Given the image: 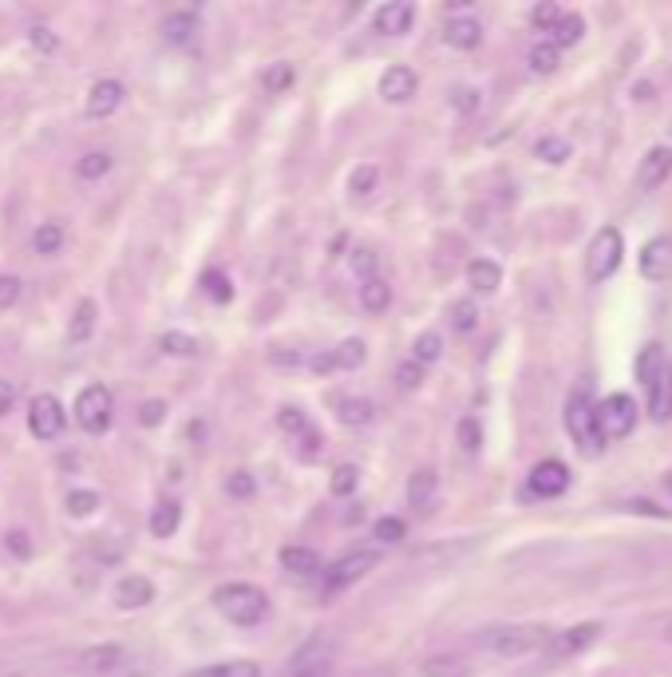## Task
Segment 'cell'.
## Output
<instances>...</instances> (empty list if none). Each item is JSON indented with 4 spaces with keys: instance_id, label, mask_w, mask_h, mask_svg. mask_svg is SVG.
I'll use <instances>...</instances> for the list:
<instances>
[{
    "instance_id": "6da1fadb",
    "label": "cell",
    "mask_w": 672,
    "mask_h": 677,
    "mask_svg": "<svg viewBox=\"0 0 672 677\" xmlns=\"http://www.w3.org/2000/svg\"><path fill=\"white\" fill-rule=\"evenodd\" d=\"M214 610L234 626H257L269 615V598L254 582H226L214 590Z\"/></svg>"
},
{
    "instance_id": "7a4b0ae2",
    "label": "cell",
    "mask_w": 672,
    "mask_h": 677,
    "mask_svg": "<svg viewBox=\"0 0 672 677\" xmlns=\"http://www.w3.org/2000/svg\"><path fill=\"white\" fill-rule=\"evenodd\" d=\"M566 428L570 436L577 440V444L585 448V452H593V448H602V432H597V404L590 401V389H574L566 401Z\"/></svg>"
},
{
    "instance_id": "3957f363",
    "label": "cell",
    "mask_w": 672,
    "mask_h": 677,
    "mask_svg": "<svg viewBox=\"0 0 672 677\" xmlns=\"http://www.w3.org/2000/svg\"><path fill=\"white\" fill-rule=\"evenodd\" d=\"M483 646L498 658H526V654L542 650L546 646V630L538 626H506V630H487L483 634Z\"/></svg>"
},
{
    "instance_id": "277c9868",
    "label": "cell",
    "mask_w": 672,
    "mask_h": 677,
    "mask_svg": "<svg viewBox=\"0 0 672 677\" xmlns=\"http://www.w3.org/2000/svg\"><path fill=\"white\" fill-rule=\"evenodd\" d=\"M116 416V401H111V389L107 384H88V389L76 396V420H80L83 432L91 436H103Z\"/></svg>"
},
{
    "instance_id": "5b68a950",
    "label": "cell",
    "mask_w": 672,
    "mask_h": 677,
    "mask_svg": "<svg viewBox=\"0 0 672 677\" xmlns=\"http://www.w3.org/2000/svg\"><path fill=\"white\" fill-rule=\"evenodd\" d=\"M621 254H625V246H621V230L605 226V230L593 234L590 249H585V274H590V282H605V277L617 274Z\"/></svg>"
},
{
    "instance_id": "8992f818",
    "label": "cell",
    "mask_w": 672,
    "mask_h": 677,
    "mask_svg": "<svg viewBox=\"0 0 672 677\" xmlns=\"http://www.w3.org/2000/svg\"><path fill=\"white\" fill-rule=\"evenodd\" d=\"M633 424H638V404H633V396H625V392H613V396H605V401L597 404L602 444L605 440H625L629 432H633Z\"/></svg>"
},
{
    "instance_id": "52a82bcc",
    "label": "cell",
    "mask_w": 672,
    "mask_h": 677,
    "mask_svg": "<svg viewBox=\"0 0 672 677\" xmlns=\"http://www.w3.org/2000/svg\"><path fill=\"white\" fill-rule=\"evenodd\" d=\"M63 424H68V416H63V404L56 401L52 392H40V396L28 401V428H32L36 440H56L63 432Z\"/></svg>"
},
{
    "instance_id": "ba28073f",
    "label": "cell",
    "mask_w": 672,
    "mask_h": 677,
    "mask_svg": "<svg viewBox=\"0 0 672 677\" xmlns=\"http://www.w3.org/2000/svg\"><path fill=\"white\" fill-rule=\"evenodd\" d=\"M328 669H333V641L313 638V641H305L302 650L293 654L289 674L285 677H328Z\"/></svg>"
},
{
    "instance_id": "9c48e42d",
    "label": "cell",
    "mask_w": 672,
    "mask_h": 677,
    "mask_svg": "<svg viewBox=\"0 0 672 677\" xmlns=\"http://www.w3.org/2000/svg\"><path fill=\"white\" fill-rule=\"evenodd\" d=\"M376 562H381V555H376V551H353V555H345V559H336L333 567L325 570V587L328 590L348 587V582L364 579V575H368Z\"/></svg>"
},
{
    "instance_id": "30bf717a",
    "label": "cell",
    "mask_w": 672,
    "mask_h": 677,
    "mask_svg": "<svg viewBox=\"0 0 672 677\" xmlns=\"http://www.w3.org/2000/svg\"><path fill=\"white\" fill-rule=\"evenodd\" d=\"M570 488V468L562 460H542L534 463V472H531V491L542 499H554L562 496V491Z\"/></svg>"
},
{
    "instance_id": "8fae6325",
    "label": "cell",
    "mask_w": 672,
    "mask_h": 677,
    "mask_svg": "<svg viewBox=\"0 0 672 677\" xmlns=\"http://www.w3.org/2000/svg\"><path fill=\"white\" fill-rule=\"evenodd\" d=\"M123 104V84L119 80H96L88 91V99H83V111H88L91 119H107L116 116V107Z\"/></svg>"
},
{
    "instance_id": "7c38bea8",
    "label": "cell",
    "mask_w": 672,
    "mask_h": 677,
    "mask_svg": "<svg viewBox=\"0 0 672 677\" xmlns=\"http://www.w3.org/2000/svg\"><path fill=\"white\" fill-rule=\"evenodd\" d=\"M416 88H419L416 71L404 68V63H392L381 76V96L388 99V104H407V99L416 96Z\"/></svg>"
},
{
    "instance_id": "4fadbf2b",
    "label": "cell",
    "mask_w": 672,
    "mask_h": 677,
    "mask_svg": "<svg viewBox=\"0 0 672 677\" xmlns=\"http://www.w3.org/2000/svg\"><path fill=\"white\" fill-rule=\"evenodd\" d=\"M669 175H672V151L669 147H653L638 167V190H656Z\"/></svg>"
},
{
    "instance_id": "5bb4252c",
    "label": "cell",
    "mask_w": 672,
    "mask_h": 677,
    "mask_svg": "<svg viewBox=\"0 0 672 677\" xmlns=\"http://www.w3.org/2000/svg\"><path fill=\"white\" fill-rule=\"evenodd\" d=\"M669 269H672V242L649 238L645 249H641V274H645L649 282H661V277H669Z\"/></svg>"
},
{
    "instance_id": "9a60e30c",
    "label": "cell",
    "mask_w": 672,
    "mask_h": 677,
    "mask_svg": "<svg viewBox=\"0 0 672 677\" xmlns=\"http://www.w3.org/2000/svg\"><path fill=\"white\" fill-rule=\"evenodd\" d=\"M116 602L123 610H139V606H151L155 602V582L142 579V575H123L116 582Z\"/></svg>"
},
{
    "instance_id": "2e32d148",
    "label": "cell",
    "mask_w": 672,
    "mask_h": 677,
    "mask_svg": "<svg viewBox=\"0 0 672 677\" xmlns=\"http://www.w3.org/2000/svg\"><path fill=\"white\" fill-rule=\"evenodd\" d=\"M412 20H416V9H412L407 0H392V4L376 9V32L404 36V32H412Z\"/></svg>"
},
{
    "instance_id": "e0dca14e",
    "label": "cell",
    "mask_w": 672,
    "mask_h": 677,
    "mask_svg": "<svg viewBox=\"0 0 672 677\" xmlns=\"http://www.w3.org/2000/svg\"><path fill=\"white\" fill-rule=\"evenodd\" d=\"M443 40L452 48H459V52H471V48H478V40H483V28H478V20H471V17H455V20H447V28H443Z\"/></svg>"
},
{
    "instance_id": "ac0fdd59",
    "label": "cell",
    "mask_w": 672,
    "mask_h": 677,
    "mask_svg": "<svg viewBox=\"0 0 672 677\" xmlns=\"http://www.w3.org/2000/svg\"><path fill=\"white\" fill-rule=\"evenodd\" d=\"M119 661H123V646H116V641H103V646H91V650H83L80 666L91 669V674H111Z\"/></svg>"
},
{
    "instance_id": "d6986e66",
    "label": "cell",
    "mask_w": 672,
    "mask_h": 677,
    "mask_svg": "<svg viewBox=\"0 0 672 677\" xmlns=\"http://www.w3.org/2000/svg\"><path fill=\"white\" fill-rule=\"evenodd\" d=\"M195 32H198V17L195 12H170L167 20H162V40L167 45H190L195 40Z\"/></svg>"
},
{
    "instance_id": "ffe728a7",
    "label": "cell",
    "mask_w": 672,
    "mask_h": 677,
    "mask_svg": "<svg viewBox=\"0 0 672 677\" xmlns=\"http://www.w3.org/2000/svg\"><path fill=\"white\" fill-rule=\"evenodd\" d=\"M281 567L285 570H293V575H320V555L313 551V547H281Z\"/></svg>"
},
{
    "instance_id": "44dd1931",
    "label": "cell",
    "mask_w": 672,
    "mask_h": 677,
    "mask_svg": "<svg viewBox=\"0 0 672 677\" xmlns=\"http://www.w3.org/2000/svg\"><path fill=\"white\" fill-rule=\"evenodd\" d=\"M467 282H471V290H475V294H495L498 285H503V269H498L495 262H487V258H475L467 266Z\"/></svg>"
},
{
    "instance_id": "7402d4cb",
    "label": "cell",
    "mask_w": 672,
    "mask_h": 677,
    "mask_svg": "<svg viewBox=\"0 0 672 677\" xmlns=\"http://www.w3.org/2000/svg\"><path fill=\"white\" fill-rule=\"evenodd\" d=\"M63 242H68V230H63V223H40L32 234V249L40 254V258H56L63 249Z\"/></svg>"
},
{
    "instance_id": "603a6c76",
    "label": "cell",
    "mask_w": 672,
    "mask_h": 677,
    "mask_svg": "<svg viewBox=\"0 0 672 677\" xmlns=\"http://www.w3.org/2000/svg\"><path fill=\"white\" fill-rule=\"evenodd\" d=\"M178 523H182V503H175V499H162L159 508L151 511V534L155 539H170V534L178 531Z\"/></svg>"
},
{
    "instance_id": "cb8c5ba5",
    "label": "cell",
    "mask_w": 672,
    "mask_h": 677,
    "mask_svg": "<svg viewBox=\"0 0 672 677\" xmlns=\"http://www.w3.org/2000/svg\"><path fill=\"white\" fill-rule=\"evenodd\" d=\"M96 302L91 297H83L80 305H76V313H71V325H68V341L71 345H83V341L96 333Z\"/></svg>"
},
{
    "instance_id": "d4e9b609",
    "label": "cell",
    "mask_w": 672,
    "mask_h": 677,
    "mask_svg": "<svg viewBox=\"0 0 672 677\" xmlns=\"http://www.w3.org/2000/svg\"><path fill=\"white\" fill-rule=\"evenodd\" d=\"M649 416H653L656 424H664V420L672 416V369L656 376V384L649 389Z\"/></svg>"
},
{
    "instance_id": "484cf974",
    "label": "cell",
    "mask_w": 672,
    "mask_h": 677,
    "mask_svg": "<svg viewBox=\"0 0 672 677\" xmlns=\"http://www.w3.org/2000/svg\"><path fill=\"white\" fill-rule=\"evenodd\" d=\"M435 488H439V475H435L432 468H424V472H416V475H412V483H407V499H412V508H419V511H432Z\"/></svg>"
},
{
    "instance_id": "4316f807",
    "label": "cell",
    "mask_w": 672,
    "mask_h": 677,
    "mask_svg": "<svg viewBox=\"0 0 672 677\" xmlns=\"http://www.w3.org/2000/svg\"><path fill=\"white\" fill-rule=\"evenodd\" d=\"M661 373H669V361H664L661 345H645V349H641V356H638V381L645 384V392L653 389Z\"/></svg>"
},
{
    "instance_id": "83f0119b",
    "label": "cell",
    "mask_w": 672,
    "mask_h": 677,
    "mask_svg": "<svg viewBox=\"0 0 672 677\" xmlns=\"http://www.w3.org/2000/svg\"><path fill=\"white\" fill-rule=\"evenodd\" d=\"M336 412H340L345 424L364 428V424H372V416H376V404H372L368 396H345V401H336Z\"/></svg>"
},
{
    "instance_id": "f1b7e54d",
    "label": "cell",
    "mask_w": 672,
    "mask_h": 677,
    "mask_svg": "<svg viewBox=\"0 0 672 677\" xmlns=\"http://www.w3.org/2000/svg\"><path fill=\"white\" fill-rule=\"evenodd\" d=\"M360 305L368 313H384L392 305V285L384 277H372V282H360Z\"/></svg>"
},
{
    "instance_id": "f546056e",
    "label": "cell",
    "mask_w": 672,
    "mask_h": 677,
    "mask_svg": "<svg viewBox=\"0 0 672 677\" xmlns=\"http://www.w3.org/2000/svg\"><path fill=\"white\" fill-rule=\"evenodd\" d=\"M597 634H602V626H597V622L574 626V630H566L562 638H557V654H577V650H585V646H593V641H597Z\"/></svg>"
},
{
    "instance_id": "4dcf8cb0",
    "label": "cell",
    "mask_w": 672,
    "mask_h": 677,
    "mask_svg": "<svg viewBox=\"0 0 672 677\" xmlns=\"http://www.w3.org/2000/svg\"><path fill=\"white\" fill-rule=\"evenodd\" d=\"M186 677H261V669L257 661H218V666H202Z\"/></svg>"
},
{
    "instance_id": "1f68e13d",
    "label": "cell",
    "mask_w": 672,
    "mask_h": 677,
    "mask_svg": "<svg viewBox=\"0 0 672 677\" xmlns=\"http://www.w3.org/2000/svg\"><path fill=\"white\" fill-rule=\"evenodd\" d=\"M447 321H452L455 333H475L478 330V305L471 302V297L452 302V305H447Z\"/></svg>"
},
{
    "instance_id": "d6a6232c",
    "label": "cell",
    "mask_w": 672,
    "mask_h": 677,
    "mask_svg": "<svg viewBox=\"0 0 672 677\" xmlns=\"http://www.w3.org/2000/svg\"><path fill=\"white\" fill-rule=\"evenodd\" d=\"M333 353H336V369L353 373V369L364 365V356H368V345H364L360 337H348V341H340V345H336Z\"/></svg>"
},
{
    "instance_id": "836d02e7",
    "label": "cell",
    "mask_w": 672,
    "mask_h": 677,
    "mask_svg": "<svg viewBox=\"0 0 672 677\" xmlns=\"http://www.w3.org/2000/svg\"><path fill=\"white\" fill-rule=\"evenodd\" d=\"M376 187H381V170L372 167V163H364V167H356L353 175H348V195L353 198H368Z\"/></svg>"
},
{
    "instance_id": "e575fe53",
    "label": "cell",
    "mask_w": 672,
    "mask_h": 677,
    "mask_svg": "<svg viewBox=\"0 0 672 677\" xmlns=\"http://www.w3.org/2000/svg\"><path fill=\"white\" fill-rule=\"evenodd\" d=\"M534 155H538L542 163H550V167H562V163H566L570 155H574V147H570L566 139H557V135H546V139H538Z\"/></svg>"
},
{
    "instance_id": "d590c367",
    "label": "cell",
    "mask_w": 672,
    "mask_h": 677,
    "mask_svg": "<svg viewBox=\"0 0 672 677\" xmlns=\"http://www.w3.org/2000/svg\"><path fill=\"white\" fill-rule=\"evenodd\" d=\"M293 80H297V68L293 63H274V68L261 76V88L269 91V96H281V91H289L293 88Z\"/></svg>"
},
{
    "instance_id": "8d00e7d4",
    "label": "cell",
    "mask_w": 672,
    "mask_h": 677,
    "mask_svg": "<svg viewBox=\"0 0 672 677\" xmlns=\"http://www.w3.org/2000/svg\"><path fill=\"white\" fill-rule=\"evenodd\" d=\"M111 167H116V159H111L107 151H88L80 163H76V175L88 178V183H96V178H103Z\"/></svg>"
},
{
    "instance_id": "74e56055",
    "label": "cell",
    "mask_w": 672,
    "mask_h": 677,
    "mask_svg": "<svg viewBox=\"0 0 672 677\" xmlns=\"http://www.w3.org/2000/svg\"><path fill=\"white\" fill-rule=\"evenodd\" d=\"M582 32H585V20L582 17H562L554 24L550 45H554V48H570V45H577V40H582Z\"/></svg>"
},
{
    "instance_id": "f35d334b",
    "label": "cell",
    "mask_w": 672,
    "mask_h": 677,
    "mask_svg": "<svg viewBox=\"0 0 672 677\" xmlns=\"http://www.w3.org/2000/svg\"><path fill=\"white\" fill-rule=\"evenodd\" d=\"M557 52H562V48H554V45L546 40V45H534V48H531L526 63H531L534 76H550V71H557Z\"/></svg>"
},
{
    "instance_id": "ab89813d",
    "label": "cell",
    "mask_w": 672,
    "mask_h": 677,
    "mask_svg": "<svg viewBox=\"0 0 672 677\" xmlns=\"http://www.w3.org/2000/svg\"><path fill=\"white\" fill-rule=\"evenodd\" d=\"M202 290H206V297H210V302H218V305H226L234 297L230 277L218 274V269H206V274H202Z\"/></svg>"
},
{
    "instance_id": "60d3db41",
    "label": "cell",
    "mask_w": 672,
    "mask_h": 677,
    "mask_svg": "<svg viewBox=\"0 0 672 677\" xmlns=\"http://www.w3.org/2000/svg\"><path fill=\"white\" fill-rule=\"evenodd\" d=\"M439 353H443L439 333H419L416 345H412V361H419V365H432V361H439Z\"/></svg>"
},
{
    "instance_id": "b9f144b4",
    "label": "cell",
    "mask_w": 672,
    "mask_h": 677,
    "mask_svg": "<svg viewBox=\"0 0 672 677\" xmlns=\"http://www.w3.org/2000/svg\"><path fill=\"white\" fill-rule=\"evenodd\" d=\"M96 508H99V496H96L91 488L68 491V516H71V519H88Z\"/></svg>"
},
{
    "instance_id": "7bdbcfd3",
    "label": "cell",
    "mask_w": 672,
    "mask_h": 677,
    "mask_svg": "<svg viewBox=\"0 0 672 677\" xmlns=\"http://www.w3.org/2000/svg\"><path fill=\"white\" fill-rule=\"evenodd\" d=\"M159 349L162 353H170V356H195L198 353V341L190 337V333H162L159 337Z\"/></svg>"
},
{
    "instance_id": "ee69618b",
    "label": "cell",
    "mask_w": 672,
    "mask_h": 677,
    "mask_svg": "<svg viewBox=\"0 0 672 677\" xmlns=\"http://www.w3.org/2000/svg\"><path fill=\"white\" fill-rule=\"evenodd\" d=\"M356 483H360V472H356L353 463H340V468L333 472V480H328V491L340 496V499H348L356 491Z\"/></svg>"
},
{
    "instance_id": "f6af8a7d",
    "label": "cell",
    "mask_w": 672,
    "mask_h": 677,
    "mask_svg": "<svg viewBox=\"0 0 672 677\" xmlns=\"http://www.w3.org/2000/svg\"><path fill=\"white\" fill-rule=\"evenodd\" d=\"M277 428H281V432H289V436H305V432H309V420H305L302 409L285 404V409L277 412Z\"/></svg>"
},
{
    "instance_id": "bcb514c9",
    "label": "cell",
    "mask_w": 672,
    "mask_h": 677,
    "mask_svg": "<svg viewBox=\"0 0 672 677\" xmlns=\"http://www.w3.org/2000/svg\"><path fill=\"white\" fill-rule=\"evenodd\" d=\"M396 384L404 392H416L419 384H424V365H419V361H404V365L396 369Z\"/></svg>"
},
{
    "instance_id": "7dc6e473",
    "label": "cell",
    "mask_w": 672,
    "mask_h": 677,
    "mask_svg": "<svg viewBox=\"0 0 672 677\" xmlns=\"http://www.w3.org/2000/svg\"><path fill=\"white\" fill-rule=\"evenodd\" d=\"M24 294V282L17 274H0V310H12Z\"/></svg>"
},
{
    "instance_id": "c3c4849f",
    "label": "cell",
    "mask_w": 672,
    "mask_h": 677,
    "mask_svg": "<svg viewBox=\"0 0 672 677\" xmlns=\"http://www.w3.org/2000/svg\"><path fill=\"white\" fill-rule=\"evenodd\" d=\"M478 444H483V428H478V420H459V448L463 452H478Z\"/></svg>"
},
{
    "instance_id": "681fc988",
    "label": "cell",
    "mask_w": 672,
    "mask_h": 677,
    "mask_svg": "<svg viewBox=\"0 0 672 677\" xmlns=\"http://www.w3.org/2000/svg\"><path fill=\"white\" fill-rule=\"evenodd\" d=\"M226 491H230L234 499H249L257 491V480L249 472H234V475H226Z\"/></svg>"
},
{
    "instance_id": "f907efd6",
    "label": "cell",
    "mask_w": 672,
    "mask_h": 677,
    "mask_svg": "<svg viewBox=\"0 0 672 677\" xmlns=\"http://www.w3.org/2000/svg\"><path fill=\"white\" fill-rule=\"evenodd\" d=\"M404 519H396V516H384L381 523H376V539H381V543H399V539H404Z\"/></svg>"
},
{
    "instance_id": "816d5d0a",
    "label": "cell",
    "mask_w": 672,
    "mask_h": 677,
    "mask_svg": "<svg viewBox=\"0 0 672 677\" xmlns=\"http://www.w3.org/2000/svg\"><path fill=\"white\" fill-rule=\"evenodd\" d=\"M531 20H534V28H546V32H554V24L562 20V12H557V4L542 0V4H534V9H531Z\"/></svg>"
},
{
    "instance_id": "f5cc1de1",
    "label": "cell",
    "mask_w": 672,
    "mask_h": 677,
    "mask_svg": "<svg viewBox=\"0 0 672 677\" xmlns=\"http://www.w3.org/2000/svg\"><path fill=\"white\" fill-rule=\"evenodd\" d=\"M167 420V401H142L139 404V424L142 428H159Z\"/></svg>"
},
{
    "instance_id": "db71d44e",
    "label": "cell",
    "mask_w": 672,
    "mask_h": 677,
    "mask_svg": "<svg viewBox=\"0 0 672 677\" xmlns=\"http://www.w3.org/2000/svg\"><path fill=\"white\" fill-rule=\"evenodd\" d=\"M452 104H455V111L471 116V111H478V107H483V91H475V88H455Z\"/></svg>"
},
{
    "instance_id": "11a10c76",
    "label": "cell",
    "mask_w": 672,
    "mask_h": 677,
    "mask_svg": "<svg viewBox=\"0 0 672 677\" xmlns=\"http://www.w3.org/2000/svg\"><path fill=\"white\" fill-rule=\"evenodd\" d=\"M4 547H9L12 559H28V555H32V539H28V531H9L4 534Z\"/></svg>"
},
{
    "instance_id": "9f6ffc18",
    "label": "cell",
    "mask_w": 672,
    "mask_h": 677,
    "mask_svg": "<svg viewBox=\"0 0 672 677\" xmlns=\"http://www.w3.org/2000/svg\"><path fill=\"white\" fill-rule=\"evenodd\" d=\"M353 269L360 274V282H372V277H376V254H372V249H356Z\"/></svg>"
},
{
    "instance_id": "6f0895ef",
    "label": "cell",
    "mask_w": 672,
    "mask_h": 677,
    "mask_svg": "<svg viewBox=\"0 0 672 677\" xmlns=\"http://www.w3.org/2000/svg\"><path fill=\"white\" fill-rule=\"evenodd\" d=\"M28 40H32V48H40V52H56V45H60L52 28H45V24H36L32 32H28Z\"/></svg>"
},
{
    "instance_id": "680465c9",
    "label": "cell",
    "mask_w": 672,
    "mask_h": 677,
    "mask_svg": "<svg viewBox=\"0 0 672 677\" xmlns=\"http://www.w3.org/2000/svg\"><path fill=\"white\" fill-rule=\"evenodd\" d=\"M302 361L305 356L297 353V349H289V353H285V349H269V365L274 369H297Z\"/></svg>"
},
{
    "instance_id": "91938a15",
    "label": "cell",
    "mask_w": 672,
    "mask_h": 677,
    "mask_svg": "<svg viewBox=\"0 0 672 677\" xmlns=\"http://www.w3.org/2000/svg\"><path fill=\"white\" fill-rule=\"evenodd\" d=\"M12 404H17V384H12V381H0V416H9Z\"/></svg>"
},
{
    "instance_id": "94428289",
    "label": "cell",
    "mask_w": 672,
    "mask_h": 677,
    "mask_svg": "<svg viewBox=\"0 0 672 677\" xmlns=\"http://www.w3.org/2000/svg\"><path fill=\"white\" fill-rule=\"evenodd\" d=\"M309 365H313V373H333V369H336V353H333V349H328V353H313Z\"/></svg>"
},
{
    "instance_id": "6125c7cd",
    "label": "cell",
    "mask_w": 672,
    "mask_h": 677,
    "mask_svg": "<svg viewBox=\"0 0 672 677\" xmlns=\"http://www.w3.org/2000/svg\"><path fill=\"white\" fill-rule=\"evenodd\" d=\"M629 511H638V516H656V519L669 516V511L656 508V503H649V499H633V503H629Z\"/></svg>"
},
{
    "instance_id": "be15d7a7",
    "label": "cell",
    "mask_w": 672,
    "mask_h": 677,
    "mask_svg": "<svg viewBox=\"0 0 672 677\" xmlns=\"http://www.w3.org/2000/svg\"><path fill=\"white\" fill-rule=\"evenodd\" d=\"M633 96H638V99H653V84H638V88H633Z\"/></svg>"
},
{
    "instance_id": "e7e4bbea",
    "label": "cell",
    "mask_w": 672,
    "mask_h": 677,
    "mask_svg": "<svg viewBox=\"0 0 672 677\" xmlns=\"http://www.w3.org/2000/svg\"><path fill=\"white\" fill-rule=\"evenodd\" d=\"M0 677H24V669H20V666H0Z\"/></svg>"
},
{
    "instance_id": "03108f58",
    "label": "cell",
    "mask_w": 672,
    "mask_h": 677,
    "mask_svg": "<svg viewBox=\"0 0 672 677\" xmlns=\"http://www.w3.org/2000/svg\"><path fill=\"white\" fill-rule=\"evenodd\" d=\"M661 638H664V641H672V618H669V622L661 626Z\"/></svg>"
},
{
    "instance_id": "003e7915",
    "label": "cell",
    "mask_w": 672,
    "mask_h": 677,
    "mask_svg": "<svg viewBox=\"0 0 672 677\" xmlns=\"http://www.w3.org/2000/svg\"><path fill=\"white\" fill-rule=\"evenodd\" d=\"M669 488H672V475H669Z\"/></svg>"
}]
</instances>
